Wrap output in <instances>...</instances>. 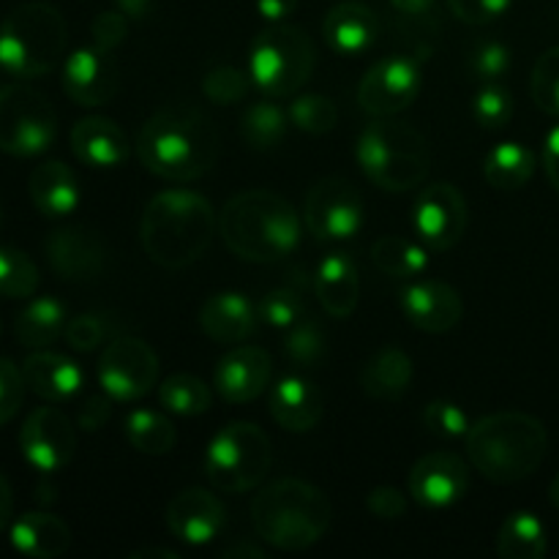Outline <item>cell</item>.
<instances>
[{"label":"cell","instance_id":"obj_1","mask_svg":"<svg viewBox=\"0 0 559 559\" xmlns=\"http://www.w3.org/2000/svg\"><path fill=\"white\" fill-rule=\"evenodd\" d=\"M136 156L156 178L189 183L216 164L218 131L202 109L169 104L145 120L136 136Z\"/></svg>","mask_w":559,"mask_h":559},{"label":"cell","instance_id":"obj_2","mask_svg":"<svg viewBox=\"0 0 559 559\" xmlns=\"http://www.w3.org/2000/svg\"><path fill=\"white\" fill-rule=\"evenodd\" d=\"M218 235L235 257L273 265L293 254L304 238V218L293 202L267 189L235 194L218 213Z\"/></svg>","mask_w":559,"mask_h":559},{"label":"cell","instance_id":"obj_3","mask_svg":"<svg viewBox=\"0 0 559 559\" xmlns=\"http://www.w3.org/2000/svg\"><path fill=\"white\" fill-rule=\"evenodd\" d=\"M213 235H216V213L211 202L197 191H158L142 213V249L151 262L167 271H180L200 260Z\"/></svg>","mask_w":559,"mask_h":559},{"label":"cell","instance_id":"obj_4","mask_svg":"<svg viewBox=\"0 0 559 559\" xmlns=\"http://www.w3.org/2000/svg\"><path fill=\"white\" fill-rule=\"evenodd\" d=\"M464 445L469 464L486 480L508 486L538 473L549 451V435L535 415L506 409L475 420Z\"/></svg>","mask_w":559,"mask_h":559},{"label":"cell","instance_id":"obj_5","mask_svg":"<svg viewBox=\"0 0 559 559\" xmlns=\"http://www.w3.org/2000/svg\"><path fill=\"white\" fill-rule=\"evenodd\" d=\"M331 500L314 484L282 478L265 486L251 502V522L262 544L278 551H304L325 538L331 527Z\"/></svg>","mask_w":559,"mask_h":559},{"label":"cell","instance_id":"obj_6","mask_svg":"<svg viewBox=\"0 0 559 559\" xmlns=\"http://www.w3.org/2000/svg\"><path fill=\"white\" fill-rule=\"evenodd\" d=\"M360 169L382 191H413L424 186L431 169V147L426 136L409 123L374 118L355 145Z\"/></svg>","mask_w":559,"mask_h":559},{"label":"cell","instance_id":"obj_7","mask_svg":"<svg viewBox=\"0 0 559 559\" xmlns=\"http://www.w3.org/2000/svg\"><path fill=\"white\" fill-rule=\"evenodd\" d=\"M66 20L55 5L33 0L0 22V69L16 80H36L66 60Z\"/></svg>","mask_w":559,"mask_h":559},{"label":"cell","instance_id":"obj_8","mask_svg":"<svg viewBox=\"0 0 559 559\" xmlns=\"http://www.w3.org/2000/svg\"><path fill=\"white\" fill-rule=\"evenodd\" d=\"M317 66V47L298 25L273 22L251 44L249 76L265 96H295Z\"/></svg>","mask_w":559,"mask_h":559},{"label":"cell","instance_id":"obj_9","mask_svg":"<svg viewBox=\"0 0 559 559\" xmlns=\"http://www.w3.org/2000/svg\"><path fill=\"white\" fill-rule=\"evenodd\" d=\"M271 437L249 420H235L218 429L205 451V475L224 495L257 489L271 473Z\"/></svg>","mask_w":559,"mask_h":559},{"label":"cell","instance_id":"obj_10","mask_svg":"<svg viewBox=\"0 0 559 559\" xmlns=\"http://www.w3.org/2000/svg\"><path fill=\"white\" fill-rule=\"evenodd\" d=\"M58 134V115L49 98L25 82L0 87V151L16 158L41 156Z\"/></svg>","mask_w":559,"mask_h":559},{"label":"cell","instance_id":"obj_11","mask_svg":"<svg viewBox=\"0 0 559 559\" xmlns=\"http://www.w3.org/2000/svg\"><path fill=\"white\" fill-rule=\"evenodd\" d=\"M98 385L112 402H136L158 385V355L136 336H115L98 358Z\"/></svg>","mask_w":559,"mask_h":559},{"label":"cell","instance_id":"obj_12","mask_svg":"<svg viewBox=\"0 0 559 559\" xmlns=\"http://www.w3.org/2000/svg\"><path fill=\"white\" fill-rule=\"evenodd\" d=\"M364 200L347 178L328 175L306 194L304 224L317 240H349L364 229Z\"/></svg>","mask_w":559,"mask_h":559},{"label":"cell","instance_id":"obj_13","mask_svg":"<svg viewBox=\"0 0 559 559\" xmlns=\"http://www.w3.org/2000/svg\"><path fill=\"white\" fill-rule=\"evenodd\" d=\"M467 200L453 183H431L418 191L409 213L415 235L429 251H448L467 233Z\"/></svg>","mask_w":559,"mask_h":559},{"label":"cell","instance_id":"obj_14","mask_svg":"<svg viewBox=\"0 0 559 559\" xmlns=\"http://www.w3.org/2000/svg\"><path fill=\"white\" fill-rule=\"evenodd\" d=\"M420 66L413 55H388L364 74L358 104L371 118H393L418 98Z\"/></svg>","mask_w":559,"mask_h":559},{"label":"cell","instance_id":"obj_15","mask_svg":"<svg viewBox=\"0 0 559 559\" xmlns=\"http://www.w3.org/2000/svg\"><path fill=\"white\" fill-rule=\"evenodd\" d=\"M20 451L41 475L60 473L74 459L76 429L60 409L38 407L20 429Z\"/></svg>","mask_w":559,"mask_h":559},{"label":"cell","instance_id":"obj_16","mask_svg":"<svg viewBox=\"0 0 559 559\" xmlns=\"http://www.w3.org/2000/svg\"><path fill=\"white\" fill-rule=\"evenodd\" d=\"M409 495L429 511L453 508L469 489V464L459 453L431 451L409 469Z\"/></svg>","mask_w":559,"mask_h":559},{"label":"cell","instance_id":"obj_17","mask_svg":"<svg viewBox=\"0 0 559 559\" xmlns=\"http://www.w3.org/2000/svg\"><path fill=\"white\" fill-rule=\"evenodd\" d=\"M49 267L63 282H93L107 271V246L87 227H60L44 238Z\"/></svg>","mask_w":559,"mask_h":559},{"label":"cell","instance_id":"obj_18","mask_svg":"<svg viewBox=\"0 0 559 559\" xmlns=\"http://www.w3.org/2000/svg\"><path fill=\"white\" fill-rule=\"evenodd\" d=\"M63 91L82 107H102L118 93L120 74L112 52L98 47H80L63 60Z\"/></svg>","mask_w":559,"mask_h":559},{"label":"cell","instance_id":"obj_19","mask_svg":"<svg viewBox=\"0 0 559 559\" xmlns=\"http://www.w3.org/2000/svg\"><path fill=\"white\" fill-rule=\"evenodd\" d=\"M273 377V360L267 349L254 344H235L213 369V385L216 393L229 404L254 402Z\"/></svg>","mask_w":559,"mask_h":559},{"label":"cell","instance_id":"obj_20","mask_svg":"<svg viewBox=\"0 0 559 559\" xmlns=\"http://www.w3.org/2000/svg\"><path fill=\"white\" fill-rule=\"evenodd\" d=\"M402 311L409 325L424 333H448L462 322V295L437 278H413L402 289Z\"/></svg>","mask_w":559,"mask_h":559},{"label":"cell","instance_id":"obj_21","mask_svg":"<svg viewBox=\"0 0 559 559\" xmlns=\"http://www.w3.org/2000/svg\"><path fill=\"white\" fill-rule=\"evenodd\" d=\"M227 522L222 500L207 489H186L167 506V530L186 546H207Z\"/></svg>","mask_w":559,"mask_h":559},{"label":"cell","instance_id":"obj_22","mask_svg":"<svg viewBox=\"0 0 559 559\" xmlns=\"http://www.w3.org/2000/svg\"><path fill=\"white\" fill-rule=\"evenodd\" d=\"M27 391L49 404H60L74 399L85 385V371L69 355L52 353V349H33L22 364Z\"/></svg>","mask_w":559,"mask_h":559},{"label":"cell","instance_id":"obj_23","mask_svg":"<svg viewBox=\"0 0 559 559\" xmlns=\"http://www.w3.org/2000/svg\"><path fill=\"white\" fill-rule=\"evenodd\" d=\"M260 325V309L243 293H216L202 304L200 328L216 344H240Z\"/></svg>","mask_w":559,"mask_h":559},{"label":"cell","instance_id":"obj_24","mask_svg":"<svg viewBox=\"0 0 559 559\" xmlns=\"http://www.w3.org/2000/svg\"><path fill=\"white\" fill-rule=\"evenodd\" d=\"M71 151L91 169H118L129 162V140L115 120L91 115L71 129Z\"/></svg>","mask_w":559,"mask_h":559},{"label":"cell","instance_id":"obj_25","mask_svg":"<svg viewBox=\"0 0 559 559\" xmlns=\"http://www.w3.org/2000/svg\"><path fill=\"white\" fill-rule=\"evenodd\" d=\"M271 415L284 431L306 435L325 415V399H322L320 388L306 380L304 374H287L273 385Z\"/></svg>","mask_w":559,"mask_h":559},{"label":"cell","instance_id":"obj_26","mask_svg":"<svg viewBox=\"0 0 559 559\" xmlns=\"http://www.w3.org/2000/svg\"><path fill=\"white\" fill-rule=\"evenodd\" d=\"M322 36L333 52L355 58L374 47L377 36H380V20L369 5L347 0L328 11L322 20Z\"/></svg>","mask_w":559,"mask_h":559},{"label":"cell","instance_id":"obj_27","mask_svg":"<svg viewBox=\"0 0 559 559\" xmlns=\"http://www.w3.org/2000/svg\"><path fill=\"white\" fill-rule=\"evenodd\" d=\"M314 293L320 298L322 309L336 320H347L360 300V276L353 257L344 251H331L317 267Z\"/></svg>","mask_w":559,"mask_h":559},{"label":"cell","instance_id":"obj_28","mask_svg":"<svg viewBox=\"0 0 559 559\" xmlns=\"http://www.w3.org/2000/svg\"><path fill=\"white\" fill-rule=\"evenodd\" d=\"M33 205L38 213L49 218H63L80 207L82 191L76 183V175L63 162H44L38 164L27 180Z\"/></svg>","mask_w":559,"mask_h":559},{"label":"cell","instance_id":"obj_29","mask_svg":"<svg viewBox=\"0 0 559 559\" xmlns=\"http://www.w3.org/2000/svg\"><path fill=\"white\" fill-rule=\"evenodd\" d=\"M11 546L31 559H55L71 546V530L60 516L33 511L11 524Z\"/></svg>","mask_w":559,"mask_h":559},{"label":"cell","instance_id":"obj_30","mask_svg":"<svg viewBox=\"0 0 559 559\" xmlns=\"http://www.w3.org/2000/svg\"><path fill=\"white\" fill-rule=\"evenodd\" d=\"M415 377L413 358L399 347H385L366 360L360 369V388L377 402H396L409 391Z\"/></svg>","mask_w":559,"mask_h":559},{"label":"cell","instance_id":"obj_31","mask_svg":"<svg viewBox=\"0 0 559 559\" xmlns=\"http://www.w3.org/2000/svg\"><path fill=\"white\" fill-rule=\"evenodd\" d=\"M66 322H69L66 306L52 295H41L16 314L14 336L27 349H47L63 336Z\"/></svg>","mask_w":559,"mask_h":559},{"label":"cell","instance_id":"obj_32","mask_svg":"<svg viewBox=\"0 0 559 559\" xmlns=\"http://www.w3.org/2000/svg\"><path fill=\"white\" fill-rule=\"evenodd\" d=\"M399 33L413 47L415 58L426 60L440 33V0H391Z\"/></svg>","mask_w":559,"mask_h":559},{"label":"cell","instance_id":"obj_33","mask_svg":"<svg viewBox=\"0 0 559 559\" xmlns=\"http://www.w3.org/2000/svg\"><path fill=\"white\" fill-rule=\"evenodd\" d=\"M371 262L388 278L413 282V278L424 276L429 267V249L424 243L402 238V235H382L371 246Z\"/></svg>","mask_w":559,"mask_h":559},{"label":"cell","instance_id":"obj_34","mask_svg":"<svg viewBox=\"0 0 559 559\" xmlns=\"http://www.w3.org/2000/svg\"><path fill=\"white\" fill-rule=\"evenodd\" d=\"M535 173V153L522 142H500L484 162V178L497 191H516L530 183Z\"/></svg>","mask_w":559,"mask_h":559},{"label":"cell","instance_id":"obj_35","mask_svg":"<svg viewBox=\"0 0 559 559\" xmlns=\"http://www.w3.org/2000/svg\"><path fill=\"white\" fill-rule=\"evenodd\" d=\"M495 549L502 559H540L549 549L544 522L530 511L511 513L497 533Z\"/></svg>","mask_w":559,"mask_h":559},{"label":"cell","instance_id":"obj_36","mask_svg":"<svg viewBox=\"0 0 559 559\" xmlns=\"http://www.w3.org/2000/svg\"><path fill=\"white\" fill-rule=\"evenodd\" d=\"M126 440L134 451L145 453V456H167V453H173L178 435H175V426L167 415L136 407L126 415Z\"/></svg>","mask_w":559,"mask_h":559},{"label":"cell","instance_id":"obj_37","mask_svg":"<svg viewBox=\"0 0 559 559\" xmlns=\"http://www.w3.org/2000/svg\"><path fill=\"white\" fill-rule=\"evenodd\" d=\"M287 126L289 115L271 96L265 102L249 104L240 115V136L251 151H273L276 145H282V140L287 136Z\"/></svg>","mask_w":559,"mask_h":559},{"label":"cell","instance_id":"obj_38","mask_svg":"<svg viewBox=\"0 0 559 559\" xmlns=\"http://www.w3.org/2000/svg\"><path fill=\"white\" fill-rule=\"evenodd\" d=\"M158 402L167 413L194 418V415H205L211 409L213 391L200 377L173 374L158 385Z\"/></svg>","mask_w":559,"mask_h":559},{"label":"cell","instance_id":"obj_39","mask_svg":"<svg viewBox=\"0 0 559 559\" xmlns=\"http://www.w3.org/2000/svg\"><path fill=\"white\" fill-rule=\"evenodd\" d=\"M38 267L25 251L0 246V295L3 298H31L38 289Z\"/></svg>","mask_w":559,"mask_h":559},{"label":"cell","instance_id":"obj_40","mask_svg":"<svg viewBox=\"0 0 559 559\" xmlns=\"http://www.w3.org/2000/svg\"><path fill=\"white\" fill-rule=\"evenodd\" d=\"M289 123L295 129L306 131V134H328V131L336 129L338 123V107L333 104V98L320 96V93H304V96H295V102L287 109Z\"/></svg>","mask_w":559,"mask_h":559},{"label":"cell","instance_id":"obj_41","mask_svg":"<svg viewBox=\"0 0 559 559\" xmlns=\"http://www.w3.org/2000/svg\"><path fill=\"white\" fill-rule=\"evenodd\" d=\"M284 353L298 369H317L328 355V336L314 320H300L284 338Z\"/></svg>","mask_w":559,"mask_h":559},{"label":"cell","instance_id":"obj_42","mask_svg":"<svg viewBox=\"0 0 559 559\" xmlns=\"http://www.w3.org/2000/svg\"><path fill=\"white\" fill-rule=\"evenodd\" d=\"M63 338L76 353H93V349L107 347V342H112L115 328L107 314L87 311V314H76L66 322Z\"/></svg>","mask_w":559,"mask_h":559},{"label":"cell","instance_id":"obj_43","mask_svg":"<svg viewBox=\"0 0 559 559\" xmlns=\"http://www.w3.org/2000/svg\"><path fill=\"white\" fill-rule=\"evenodd\" d=\"M473 115L484 129H506L513 118V96L500 82H484L473 96Z\"/></svg>","mask_w":559,"mask_h":559},{"label":"cell","instance_id":"obj_44","mask_svg":"<svg viewBox=\"0 0 559 559\" xmlns=\"http://www.w3.org/2000/svg\"><path fill=\"white\" fill-rule=\"evenodd\" d=\"M530 93L538 109L559 118V47L546 49L533 66L530 76Z\"/></svg>","mask_w":559,"mask_h":559},{"label":"cell","instance_id":"obj_45","mask_svg":"<svg viewBox=\"0 0 559 559\" xmlns=\"http://www.w3.org/2000/svg\"><path fill=\"white\" fill-rule=\"evenodd\" d=\"M249 85L251 76L246 71L235 69V66H213L202 76V93L218 107H233V104L243 102L249 96Z\"/></svg>","mask_w":559,"mask_h":559},{"label":"cell","instance_id":"obj_46","mask_svg":"<svg viewBox=\"0 0 559 559\" xmlns=\"http://www.w3.org/2000/svg\"><path fill=\"white\" fill-rule=\"evenodd\" d=\"M257 309H260V322L276 328V331H289V328L298 325L300 320H306L304 295L287 287L271 289V293L257 304Z\"/></svg>","mask_w":559,"mask_h":559},{"label":"cell","instance_id":"obj_47","mask_svg":"<svg viewBox=\"0 0 559 559\" xmlns=\"http://www.w3.org/2000/svg\"><path fill=\"white\" fill-rule=\"evenodd\" d=\"M424 424L426 429L440 437H467L473 420L459 404L437 399V402H429L424 407Z\"/></svg>","mask_w":559,"mask_h":559},{"label":"cell","instance_id":"obj_48","mask_svg":"<svg viewBox=\"0 0 559 559\" xmlns=\"http://www.w3.org/2000/svg\"><path fill=\"white\" fill-rule=\"evenodd\" d=\"M511 69V49L500 41H480L469 55V71L480 82H497Z\"/></svg>","mask_w":559,"mask_h":559},{"label":"cell","instance_id":"obj_49","mask_svg":"<svg viewBox=\"0 0 559 559\" xmlns=\"http://www.w3.org/2000/svg\"><path fill=\"white\" fill-rule=\"evenodd\" d=\"M25 377L9 358H0V426L9 424L25 399Z\"/></svg>","mask_w":559,"mask_h":559},{"label":"cell","instance_id":"obj_50","mask_svg":"<svg viewBox=\"0 0 559 559\" xmlns=\"http://www.w3.org/2000/svg\"><path fill=\"white\" fill-rule=\"evenodd\" d=\"M129 25L131 20L120 9L102 11L91 25L93 47L104 49V52H115L129 38Z\"/></svg>","mask_w":559,"mask_h":559},{"label":"cell","instance_id":"obj_51","mask_svg":"<svg viewBox=\"0 0 559 559\" xmlns=\"http://www.w3.org/2000/svg\"><path fill=\"white\" fill-rule=\"evenodd\" d=\"M448 9L467 25H489L511 9V0H448Z\"/></svg>","mask_w":559,"mask_h":559},{"label":"cell","instance_id":"obj_52","mask_svg":"<svg viewBox=\"0 0 559 559\" xmlns=\"http://www.w3.org/2000/svg\"><path fill=\"white\" fill-rule=\"evenodd\" d=\"M366 506L382 522H399V519L407 513V497L404 491H399L396 486H374L366 497Z\"/></svg>","mask_w":559,"mask_h":559},{"label":"cell","instance_id":"obj_53","mask_svg":"<svg viewBox=\"0 0 559 559\" xmlns=\"http://www.w3.org/2000/svg\"><path fill=\"white\" fill-rule=\"evenodd\" d=\"M112 418V399L104 393V396H85V402L80 404V413H76V426L82 431H98L107 420Z\"/></svg>","mask_w":559,"mask_h":559},{"label":"cell","instance_id":"obj_54","mask_svg":"<svg viewBox=\"0 0 559 559\" xmlns=\"http://www.w3.org/2000/svg\"><path fill=\"white\" fill-rule=\"evenodd\" d=\"M544 167H546V175H549L551 186H555L559 194V126H555V129L549 131V136H546Z\"/></svg>","mask_w":559,"mask_h":559},{"label":"cell","instance_id":"obj_55","mask_svg":"<svg viewBox=\"0 0 559 559\" xmlns=\"http://www.w3.org/2000/svg\"><path fill=\"white\" fill-rule=\"evenodd\" d=\"M300 0H257V11L265 16L267 22H284L295 9H298Z\"/></svg>","mask_w":559,"mask_h":559},{"label":"cell","instance_id":"obj_56","mask_svg":"<svg viewBox=\"0 0 559 559\" xmlns=\"http://www.w3.org/2000/svg\"><path fill=\"white\" fill-rule=\"evenodd\" d=\"M11 511H14V497H11L9 480H5V475L0 473V533L9 527Z\"/></svg>","mask_w":559,"mask_h":559},{"label":"cell","instance_id":"obj_57","mask_svg":"<svg viewBox=\"0 0 559 559\" xmlns=\"http://www.w3.org/2000/svg\"><path fill=\"white\" fill-rule=\"evenodd\" d=\"M118 9L129 20H142V16L151 14V0H118Z\"/></svg>","mask_w":559,"mask_h":559},{"label":"cell","instance_id":"obj_58","mask_svg":"<svg viewBox=\"0 0 559 559\" xmlns=\"http://www.w3.org/2000/svg\"><path fill=\"white\" fill-rule=\"evenodd\" d=\"M224 557H265V549L254 544H238V546H229L224 549Z\"/></svg>","mask_w":559,"mask_h":559},{"label":"cell","instance_id":"obj_59","mask_svg":"<svg viewBox=\"0 0 559 559\" xmlns=\"http://www.w3.org/2000/svg\"><path fill=\"white\" fill-rule=\"evenodd\" d=\"M180 555L173 549H140L131 555V559H178Z\"/></svg>","mask_w":559,"mask_h":559},{"label":"cell","instance_id":"obj_60","mask_svg":"<svg viewBox=\"0 0 559 559\" xmlns=\"http://www.w3.org/2000/svg\"><path fill=\"white\" fill-rule=\"evenodd\" d=\"M549 497H551V506L557 508L559 511V473H557V478L551 480V489H549Z\"/></svg>","mask_w":559,"mask_h":559},{"label":"cell","instance_id":"obj_61","mask_svg":"<svg viewBox=\"0 0 559 559\" xmlns=\"http://www.w3.org/2000/svg\"><path fill=\"white\" fill-rule=\"evenodd\" d=\"M0 227H3V205H0Z\"/></svg>","mask_w":559,"mask_h":559}]
</instances>
